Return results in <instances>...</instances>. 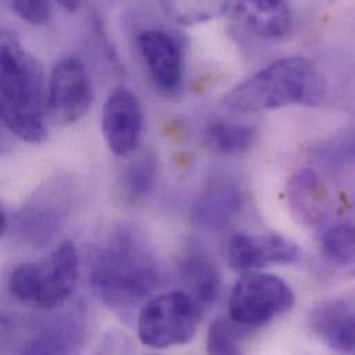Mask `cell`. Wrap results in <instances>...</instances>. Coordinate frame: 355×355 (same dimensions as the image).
Here are the masks:
<instances>
[{"label":"cell","mask_w":355,"mask_h":355,"mask_svg":"<svg viewBox=\"0 0 355 355\" xmlns=\"http://www.w3.org/2000/svg\"><path fill=\"white\" fill-rule=\"evenodd\" d=\"M89 278L100 299L115 310H130L159 285V268L148 248L132 231L110 235L93 253Z\"/></svg>","instance_id":"6da1fadb"},{"label":"cell","mask_w":355,"mask_h":355,"mask_svg":"<svg viewBox=\"0 0 355 355\" xmlns=\"http://www.w3.org/2000/svg\"><path fill=\"white\" fill-rule=\"evenodd\" d=\"M0 108L6 129L26 143L47 137L43 71L12 32L1 35Z\"/></svg>","instance_id":"7a4b0ae2"},{"label":"cell","mask_w":355,"mask_h":355,"mask_svg":"<svg viewBox=\"0 0 355 355\" xmlns=\"http://www.w3.org/2000/svg\"><path fill=\"white\" fill-rule=\"evenodd\" d=\"M327 86L306 58H281L232 87L223 98L231 111L252 114L291 105L314 107L324 101Z\"/></svg>","instance_id":"3957f363"},{"label":"cell","mask_w":355,"mask_h":355,"mask_svg":"<svg viewBox=\"0 0 355 355\" xmlns=\"http://www.w3.org/2000/svg\"><path fill=\"white\" fill-rule=\"evenodd\" d=\"M78 279V250L73 242L65 241L47 257L17 267L10 277L8 288L18 302L53 310L72 296Z\"/></svg>","instance_id":"277c9868"},{"label":"cell","mask_w":355,"mask_h":355,"mask_svg":"<svg viewBox=\"0 0 355 355\" xmlns=\"http://www.w3.org/2000/svg\"><path fill=\"white\" fill-rule=\"evenodd\" d=\"M202 317L199 304L182 291L148 300L137 317L140 342L154 350H166L189 343Z\"/></svg>","instance_id":"5b68a950"},{"label":"cell","mask_w":355,"mask_h":355,"mask_svg":"<svg viewBox=\"0 0 355 355\" xmlns=\"http://www.w3.org/2000/svg\"><path fill=\"white\" fill-rule=\"evenodd\" d=\"M295 302L292 288L279 277L249 272L231 291L228 317L243 328H259L291 311Z\"/></svg>","instance_id":"8992f818"},{"label":"cell","mask_w":355,"mask_h":355,"mask_svg":"<svg viewBox=\"0 0 355 355\" xmlns=\"http://www.w3.org/2000/svg\"><path fill=\"white\" fill-rule=\"evenodd\" d=\"M93 98L92 78L79 58L65 57L54 65L46 90V111L51 123H76L87 114Z\"/></svg>","instance_id":"52a82bcc"},{"label":"cell","mask_w":355,"mask_h":355,"mask_svg":"<svg viewBox=\"0 0 355 355\" xmlns=\"http://www.w3.org/2000/svg\"><path fill=\"white\" fill-rule=\"evenodd\" d=\"M144 128L143 108L126 87L110 92L101 114V129L110 151L121 158H128L140 146Z\"/></svg>","instance_id":"ba28073f"},{"label":"cell","mask_w":355,"mask_h":355,"mask_svg":"<svg viewBox=\"0 0 355 355\" xmlns=\"http://www.w3.org/2000/svg\"><path fill=\"white\" fill-rule=\"evenodd\" d=\"M302 256L299 246L277 234H236L228 245V261L234 271L249 274L270 264H293Z\"/></svg>","instance_id":"9c48e42d"},{"label":"cell","mask_w":355,"mask_h":355,"mask_svg":"<svg viewBox=\"0 0 355 355\" xmlns=\"http://www.w3.org/2000/svg\"><path fill=\"white\" fill-rule=\"evenodd\" d=\"M309 322L329 349L355 353V292L318 303L310 311Z\"/></svg>","instance_id":"30bf717a"},{"label":"cell","mask_w":355,"mask_h":355,"mask_svg":"<svg viewBox=\"0 0 355 355\" xmlns=\"http://www.w3.org/2000/svg\"><path fill=\"white\" fill-rule=\"evenodd\" d=\"M137 49L157 87L178 89L182 79V53L176 37L164 29H147L137 37Z\"/></svg>","instance_id":"8fae6325"},{"label":"cell","mask_w":355,"mask_h":355,"mask_svg":"<svg viewBox=\"0 0 355 355\" xmlns=\"http://www.w3.org/2000/svg\"><path fill=\"white\" fill-rule=\"evenodd\" d=\"M225 12L245 31L261 39H279L292 29L288 0H228Z\"/></svg>","instance_id":"7c38bea8"},{"label":"cell","mask_w":355,"mask_h":355,"mask_svg":"<svg viewBox=\"0 0 355 355\" xmlns=\"http://www.w3.org/2000/svg\"><path fill=\"white\" fill-rule=\"evenodd\" d=\"M242 189L230 181H216L202 189L192 207L193 223L210 231L230 227L242 214Z\"/></svg>","instance_id":"4fadbf2b"},{"label":"cell","mask_w":355,"mask_h":355,"mask_svg":"<svg viewBox=\"0 0 355 355\" xmlns=\"http://www.w3.org/2000/svg\"><path fill=\"white\" fill-rule=\"evenodd\" d=\"M289 207L303 224H324L332 213V198L320 178L310 169L295 173L288 184Z\"/></svg>","instance_id":"5bb4252c"},{"label":"cell","mask_w":355,"mask_h":355,"mask_svg":"<svg viewBox=\"0 0 355 355\" xmlns=\"http://www.w3.org/2000/svg\"><path fill=\"white\" fill-rule=\"evenodd\" d=\"M180 277L189 291L187 293L200 309L216 303L221 289V278L216 264L207 256L200 253L187 256L180 266Z\"/></svg>","instance_id":"9a60e30c"},{"label":"cell","mask_w":355,"mask_h":355,"mask_svg":"<svg viewBox=\"0 0 355 355\" xmlns=\"http://www.w3.org/2000/svg\"><path fill=\"white\" fill-rule=\"evenodd\" d=\"M324 259L335 268L355 275V221L328 225L320 239Z\"/></svg>","instance_id":"2e32d148"},{"label":"cell","mask_w":355,"mask_h":355,"mask_svg":"<svg viewBox=\"0 0 355 355\" xmlns=\"http://www.w3.org/2000/svg\"><path fill=\"white\" fill-rule=\"evenodd\" d=\"M157 180V159L151 154H141L132 159L118 178V192L125 202L135 203L147 198Z\"/></svg>","instance_id":"e0dca14e"},{"label":"cell","mask_w":355,"mask_h":355,"mask_svg":"<svg viewBox=\"0 0 355 355\" xmlns=\"http://www.w3.org/2000/svg\"><path fill=\"white\" fill-rule=\"evenodd\" d=\"M207 143L223 155H242L254 146V130L245 125H235L224 121H214L209 125Z\"/></svg>","instance_id":"ac0fdd59"},{"label":"cell","mask_w":355,"mask_h":355,"mask_svg":"<svg viewBox=\"0 0 355 355\" xmlns=\"http://www.w3.org/2000/svg\"><path fill=\"white\" fill-rule=\"evenodd\" d=\"M164 11L178 24L193 25L224 12L228 0H159Z\"/></svg>","instance_id":"d6986e66"},{"label":"cell","mask_w":355,"mask_h":355,"mask_svg":"<svg viewBox=\"0 0 355 355\" xmlns=\"http://www.w3.org/2000/svg\"><path fill=\"white\" fill-rule=\"evenodd\" d=\"M243 327L230 317L220 318L210 324L206 338V349L210 354H239Z\"/></svg>","instance_id":"ffe728a7"},{"label":"cell","mask_w":355,"mask_h":355,"mask_svg":"<svg viewBox=\"0 0 355 355\" xmlns=\"http://www.w3.org/2000/svg\"><path fill=\"white\" fill-rule=\"evenodd\" d=\"M11 11L31 25L49 22L53 10V0H4Z\"/></svg>","instance_id":"44dd1931"},{"label":"cell","mask_w":355,"mask_h":355,"mask_svg":"<svg viewBox=\"0 0 355 355\" xmlns=\"http://www.w3.org/2000/svg\"><path fill=\"white\" fill-rule=\"evenodd\" d=\"M331 159L336 161H353L355 159V129L345 135L335 146L334 150L328 154Z\"/></svg>","instance_id":"7402d4cb"},{"label":"cell","mask_w":355,"mask_h":355,"mask_svg":"<svg viewBox=\"0 0 355 355\" xmlns=\"http://www.w3.org/2000/svg\"><path fill=\"white\" fill-rule=\"evenodd\" d=\"M60 7L68 12H75L80 8L82 0H57Z\"/></svg>","instance_id":"603a6c76"},{"label":"cell","mask_w":355,"mask_h":355,"mask_svg":"<svg viewBox=\"0 0 355 355\" xmlns=\"http://www.w3.org/2000/svg\"><path fill=\"white\" fill-rule=\"evenodd\" d=\"M0 234L4 235L6 231H7V223H8V218H7V214L6 211H1V216H0Z\"/></svg>","instance_id":"cb8c5ba5"}]
</instances>
